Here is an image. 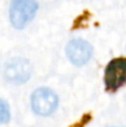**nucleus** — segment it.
Segmentation results:
<instances>
[{
    "label": "nucleus",
    "instance_id": "1",
    "mask_svg": "<svg viewBox=\"0 0 126 127\" xmlns=\"http://www.w3.org/2000/svg\"><path fill=\"white\" fill-rule=\"evenodd\" d=\"M37 3L29 0H17L10 6V21L16 28H24L31 21L37 11Z\"/></svg>",
    "mask_w": 126,
    "mask_h": 127
},
{
    "label": "nucleus",
    "instance_id": "2",
    "mask_svg": "<svg viewBox=\"0 0 126 127\" xmlns=\"http://www.w3.org/2000/svg\"><path fill=\"white\" fill-rule=\"evenodd\" d=\"M58 98L49 88H39L31 96V106L35 113L41 116H48L56 109Z\"/></svg>",
    "mask_w": 126,
    "mask_h": 127
},
{
    "label": "nucleus",
    "instance_id": "3",
    "mask_svg": "<svg viewBox=\"0 0 126 127\" xmlns=\"http://www.w3.org/2000/svg\"><path fill=\"white\" fill-rule=\"evenodd\" d=\"M105 85L108 90L118 89L126 83V58L111 60L105 70Z\"/></svg>",
    "mask_w": 126,
    "mask_h": 127
},
{
    "label": "nucleus",
    "instance_id": "4",
    "mask_svg": "<svg viewBox=\"0 0 126 127\" xmlns=\"http://www.w3.org/2000/svg\"><path fill=\"white\" fill-rule=\"evenodd\" d=\"M92 46L83 39H74L67 45L66 53L69 60L76 66H83L92 56Z\"/></svg>",
    "mask_w": 126,
    "mask_h": 127
},
{
    "label": "nucleus",
    "instance_id": "5",
    "mask_svg": "<svg viewBox=\"0 0 126 127\" xmlns=\"http://www.w3.org/2000/svg\"><path fill=\"white\" fill-rule=\"evenodd\" d=\"M6 78L13 84H22L29 79L31 75V66L28 60L18 58L7 65Z\"/></svg>",
    "mask_w": 126,
    "mask_h": 127
},
{
    "label": "nucleus",
    "instance_id": "6",
    "mask_svg": "<svg viewBox=\"0 0 126 127\" xmlns=\"http://www.w3.org/2000/svg\"><path fill=\"white\" fill-rule=\"evenodd\" d=\"M10 119L9 106L3 99H0V124L7 123Z\"/></svg>",
    "mask_w": 126,
    "mask_h": 127
},
{
    "label": "nucleus",
    "instance_id": "7",
    "mask_svg": "<svg viewBox=\"0 0 126 127\" xmlns=\"http://www.w3.org/2000/svg\"><path fill=\"white\" fill-rule=\"evenodd\" d=\"M88 121H91V115H85L79 123L75 124V125H73V126H70V127H84L85 124L88 123Z\"/></svg>",
    "mask_w": 126,
    "mask_h": 127
}]
</instances>
